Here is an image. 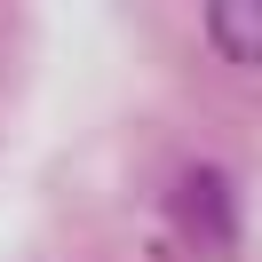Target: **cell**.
<instances>
[{
    "label": "cell",
    "instance_id": "obj_1",
    "mask_svg": "<svg viewBox=\"0 0 262 262\" xmlns=\"http://www.w3.org/2000/svg\"><path fill=\"white\" fill-rule=\"evenodd\" d=\"M167 214H175V230L191 246H207V254H223V246H238V191H230L223 167H183L175 191H167Z\"/></svg>",
    "mask_w": 262,
    "mask_h": 262
},
{
    "label": "cell",
    "instance_id": "obj_2",
    "mask_svg": "<svg viewBox=\"0 0 262 262\" xmlns=\"http://www.w3.org/2000/svg\"><path fill=\"white\" fill-rule=\"evenodd\" d=\"M207 48L223 56V64H262V0H207Z\"/></svg>",
    "mask_w": 262,
    "mask_h": 262
}]
</instances>
